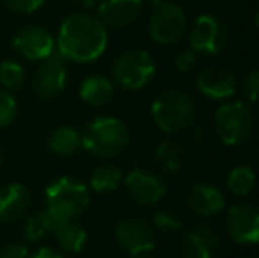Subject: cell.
<instances>
[{
	"label": "cell",
	"mask_w": 259,
	"mask_h": 258,
	"mask_svg": "<svg viewBox=\"0 0 259 258\" xmlns=\"http://www.w3.org/2000/svg\"><path fill=\"white\" fill-rule=\"evenodd\" d=\"M2 165H4V149L0 145V168H2Z\"/></svg>",
	"instance_id": "d590c367"
},
{
	"label": "cell",
	"mask_w": 259,
	"mask_h": 258,
	"mask_svg": "<svg viewBox=\"0 0 259 258\" xmlns=\"http://www.w3.org/2000/svg\"><path fill=\"white\" fill-rule=\"evenodd\" d=\"M219 237L208 225H198L182 239V258H215Z\"/></svg>",
	"instance_id": "e0dca14e"
},
{
	"label": "cell",
	"mask_w": 259,
	"mask_h": 258,
	"mask_svg": "<svg viewBox=\"0 0 259 258\" xmlns=\"http://www.w3.org/2000/svg\"><path fill=\"white\" fill-rule=\"evenodd\" d=\"M154 227L164 234H175L184 228V219L173 210H160L154 216Z\"/></svg>",
	"instance_id": "83f0119b"
},
{
	"label": "cell",
	"mask_w": 259,
	"mask_h": 258,
	"mask_svg": "<svg viewBox=\"0 0 259 258\" xmlns=\"http://www.w3.org/2000/svg\"><path fill=\"white\" fill-rule=\"evenodd\" d=\"M28 258H65V256L60 251H57V249L48 248V246H41L34 253H30Z\"/></svg>",
	"instance_id": "d6a6232c"
},
{
	"label": "cell",
	"mask_w": 259,
	"mask_h": 258,
	"mask_svg": "<svg viewBox=\"0 0 259 258\" xmlns=\"http://www.w3.org/2000/svg\"><path fill=\"white\" fill-rule=\"evenodd\" d=\"M11 11L14 13H21V14H30L35 13L39 7L45 4V0H2Z\"/></svg>",
	"instance_id": "4dcf8cb0"
},
{
	"label": "cell",
	"mask_w": 259,
	"mask_h": 258,
	"mask_svg": "<svg viewBox=\"0 0 259 258\" xmlns=\"http://www.w3.org/2000/svg\"><path fill=\"white\" fill-rule=\"evenodd\" d=\"M57 55L65 62L90 64L106 52L108 30L106 25L89 13H74L62 21L58 28Z\"/></svg>",
	"instance_id": "6da1fadb"
},
{
	"label": "cell",
	"mask_w": 259,
	"mask_h": 258,
	"mask_svg": "<svg viewBox=\"0 0 259 258\" xmlns=\"http://www.w3.org/2000/svg\"><path fill=\"white\" fill-rule=\"evenodd\" d=\"M55 227H57V223H55L53 217L46 212V209L28 214L23 221V241L27 242V244H34V242L42 241V239L48 237L50 234H53Z\"/></svg>",
	"instance_id": "603a6c76"
},
{
	"label": "cell",
	"mask_w": 259,
	"mask_h": 258,
	"mask_svg": "<svg viewBox=\"0 0 259 258\" xmlns=\"http://www.w3.org/2000/svg\"><path fill=\"white\" fill-rule=\"evenodd\" d=\"M18 115V103L13 92L0 89V131L9 128Z\"/></svg>",
	"instance_id": "4316f807"
},
{
	"label": "cell",
	"mask_w": 259,
	"mask_h": 258,
	"mask_svg": "<svg viewBox=\"0 0 259 258\" xmlns=\"http://www.w3.org/2000/svg\"><path fill=\"white\" fill-rule=\"evenodd\" d=\"M55 241L58 242V248L69 255H78L85 249V244L89 241L85 227L78 219H67L58 223L53 228Z\"/></svg>",
	"instance_id": "d6986e66"
},
{
	"label": "cell",
	"mask_w": 259,
	"mask_h": 258,
	"mask_svg": "<svg viewBox=\"0 0 259 258\" xmlns=\"http://www.w3.org/2000/svg\"><path fill=\"white\" fill-rule=\"evenodd\" d=\"M187 30L185 11L175 2H159L148 20V34L159 45H175Z\"/></svg>",
	"instance_id": "52a82bcc"
},
{
	"label": "cell",
	"mask_w": 259,
	"mask_h": 258,
	"mask_svg": "<svg viewBox=\"0 0 259 258\" xmlns=\"http://www.w3.org/2000/svg\"><path fill=\"white\" fill-rule=\"evenodd\" d=\"M256 25H257V28H259V13L256 14Z\"/></svg>",
	"instance_id": "8d00e7d4"
},
{
	"label": "cell",
	"mask_w": 259,
	"mask_h": 258,
	"mask_svg": "<svg viewBox=\"0 0 259 258\" xmlns=\"http://www.w3.org/2000/svg\"><path fill=\"white\" fill-rule=\"evenodd\" d=\"M129 128L111 115L92 119L81 129V149L99 159L118 158L129 147Z\"/></svg>",
	"instance_id": "7a4b0ae2"
},
{
	"label": "cell",
	"mask_w": 259,
	"mask_h": 258,
	"mask_svg": "<svg viewBox=\"0 0 259 258\" xmlns=\"http://www.w3.org/2000/svg\"><path fill=\"white\" fill-rule=\"evenodd\" d=\"M226 232L238 244L259 242V209L249 203H238L228 210Z\"/></svg>",
	"instance_id": "4fadbf2b"
},
{
	"label": "cell",
	"mask_w": 259,
	"mask_h": 258,
	"mask_svg": "<svg viewBox=\"0 0 259 258\" xmlns=\"http://www.w3.org/2000/svg\"><path fill=\"white\" fill-rule=\"evenodd\" d=\"M198 90L210 99H228L236 92L235 75L224 65H208L196 80Z\"/></svg>",
	"instance_id": "5bb4252c"
},
{
	"label": "cell",
	"mask_w": 259,
	"mask_h": 258,
	"mask_svg": "<svg viewBox=\"0 0 259 258\" xmlns=\"http://www.w3.org/2000/svg\"><path fill=\"white\" fill-rule=\"evenodd\" d=\"M45 209L55 223L78 219L90 203V190L76 177L62 175L48 184L45 191Z\"/></svg>",
	"instance_id": "3957f363"
},
{
	"label": "cell",
	"mask_w": 259,
	"mask_h": 258,
	"mask_svg": "<svg viewBox=\"0 0 259 258\" xmlns=\"http://www.w3.org/2000/svg\"><path fill=\"white\" fill-rule=\"evenodd\" d=\"M11 45L21 59L30 60V62H42L57 52L53 34L41 25H27L20 28Z\"/></svg>",
	"instance_id": "ba28073f"
},
{
	"label": "cell",
	"mask_w": 259,
	"mask_h": 258,
	"mask_svg": "<svg viewBox=\"0 0 259 258\" xmlns=\"http://www.w3.org/2000/svg\"><path fill=\"white\" fill-rule=\"evenodd\" d=\"M115 239L120 249L133 258L147 255L155 246L154 228L140 217L120 219L115 227Z\"/></svg>",
	"instance_id": "9c48e42d"
},
{
	"label": "cell",
	"mask_w": 259,
	"mask_h": 258,
	"mask_svg": "<svg viewBox=\"0 0 259 258\" xmlns=\"http://www.w3.org/2000/svg\"><path fill=\"white\" fill-rule=\"evenodd\" d=\"M46 147L52 154L60 158L74 156L81 149V131L72 126H58L50 133Z\"/></svg>",
	"instance_id": "44dd1931"
},
{
	"label": "cell",
	"mask_w": 259,
	"mask_h": 258,
	"mask_svg": "<svg viewBox=\"0 0 259 258\" xmlns=\"http://www.w3.org/2000/svg\"><path fill=\"white\" fill-rule=\"evenodd\" d=\"M69 71L65 60L55 53L50 59L42 60L34 71L30 80V85L34 94L42 101H52L58 97L67 87Z\"/></svg>",
	"instance_id": "30bf717a"
},
{
	"label": "cell",
	"mask_w": 259,
	"mask_h": 258,
	"mask_svg": "<svg viewBox=\"0 0 259 258\" xmlns=\"http://www.w3.org/2000/svg\"><path fill=\"white\" fill-rule=\"evenodd\" d=\"M242 90L245 99L250 103L259 101V69H250L242 82Z\"/></svg>",
	"instance_id": "f1b7e54d"
},
{
	"label": "cell",
	"mask_w": 259,
	"mask_h": 258,
	"mask_svg": "<svg viewBox=\"0 0 259 258\" xmlns=\"http://www.w3.org/2000/svg\"><path fill=\"white\" fill-rule=\"evenodd\" d=\"M99 20L104 25L122 28L133 25L143 11V0H103L97 6Z\"/></svg>",
	"instance_id": "2e32d148"
},
{
	"label": "cell",
	"mask_w": 259,
	"mask_h": 258,
	"mask_svg": "<svg viewBox=\"0 0 259 258\" xmlns=\"http://www.w3.org/2000/svg\"><path fill=\"white\" fill-rule=\"evenodd\" d=\"M155 62L145 50L133 48L116 57L111 67L113 83L123 90H140L152 82Z\"/></svg>",
	"instance_id": "5b68a950"
},
{
	"label": "cell",
	"mask_w": 259,
	"mask_h": 258,
	"mask_svg": "<svg viewBox=\"0 0 259 258\" xmlns=\"http://www.w3.org/2000/svg\"><path fill=\"white\" fill-rule=\"evenodd\" d=\"M30 207V191L21 182L0 186V223L9 225L21 219Z\"/></svg>",
	"instance_id": "9a60e30c"
},
{
	"label": "cell",
	"mask_w": 259,
	"mask_h": 258,
	"mask_svg": "<svg viewBox=\"0 0 259 258\" xmlns=\"http://www.w3.org/2000/svg\"><path fill=\"white\" fill-rule=\"evenodd\" d=\"M76 2H78L81 7H87V9H90V7H94V6H97V0H76Z\"/></svg>",
	"instance_id": "e575fe53"
},
{
	"label": "cell",
	"mask_w": 259,
	"mask_h": 258,
	"mask_svg": "<svg viewBox=\"0 0 259 258\" xmlns=\"http://www.w3.org/2000/svg\"><path fill=\"white\" fill-rule=\"evenodd\" d=\"M198 62V53L194 50H182V52L177 53L173 60V67L177 69L178 72H189L192 67Z\"/></svg>",
	"instance_id": "f546056e"
},
{
	"label": "cell",
	"mask_w": 259,
	"mask_h": 258,
	"mask_svg": "<svg viewBox=\"0 0 259 258\" xmlns=\"http://www.w3.org/2000/svg\"><path fill=\"white\" fill-rule=\"evenodd\" d=\"M196 114L192 97L178 89L160 92L152 103V119L160 131L167 134L180 133L191 126Z\"/></svg>",
	"instance_id": "277c9868"
},
{
	"label": "cell",
	"mask_w": 259,
	"mask_h": 258,
	"mask_svg": "<svg viewBox=\"0 0 259 258\" xmlns=\"http://www.w3.org/2000/svg\"><path fill=\"white\" fill-rule=\"evenodd\" d=\"M27 85V71L18 60L0 62V87L7 92H18Z\"/></svg>",
	"instance_id": "d4e9b609"
},
{
	"label": "cell",
	"mask_w": 259,
	"mask_h": 258,
	"mask_svg": "<svg viewBox=\"0 0 259 258\" xmlns=\"http://www.w3.org/2000/svg\"><path fill=\"white\" fill-rule=\"evenodd\" d=\"M155 159L167 172H178V170L184 168L185 159H187V152H185V147L180 141L164 140L157 147Z\"/></svg>",
	"instance_id": "cb8c5ba5"
},
{
	"label": "cell",
	"mask_w": 259,
	"mask_h": 258,
	"mask_svg": "<svg viewBox=\"0 0 259 258\" xmlns=\"http://www.w3.org/2000/svg\"><path fill=\"white\" fill-rule=\"evenodd\" d=\"M187 203L192 212L198 216H215L224 209L226 198L215 186L196 184L189 191Z\"/></svg>",
	"instance_id": "ac0fdd59"
},
{
	"label": "cell",
	"mask_w": 259,
	"mask_h": 258,
	"mask_svg": "<svg viewBox=\"0 0 259 258\" xmlns=\"http://www.w3.org/2000/svg\"><path fill=\"white\" fill-rule=\"evenodd\" d=\"M123 188L133 202L140 205H152L166 195V182L157 173L145 168H134L123 175Z\"/></svg>",
	"instance_id": "7c38bea8"
},
{
	"label": "cell",
	"mask_w": 259,
	"mask_h": 258,
	"mask_svg": "<svg viewBox=\"0 0 259 258\" xmlns=\"http://www.w3.org/2000/svg\"><path fill=\"white\" fill-rule=\"evenodd\" d=\"M213 126L222 143L236 147V145L245 143L252 134V112L242 101H231V103L222 104L215 112Z\"/></svg>",
	"instance_id": "8992f818"
},
{
	"label": "cell",
	"mask_w": 259,
	"mask_h": 258,
	"mask_svg": "<svg viewBox=\"0 0 259 258\" xmlns=\"http://www.w3.org/2000/svg\"><path fill=\"white\" fill-rule=\"evenodd\" d=\"M191 138L196 145L201 147V145H205L208 141V133L203 126H194V128H192V133H191Z\"/></svg>",
	"instance_id": "836d02e7"
},
{
	"label": "cell",
	"mask_w": 259,
	"mask_h": 258,
	"mask_svg": "<svg viewBox=\"0 0 259 258\" xmlns=\"http://www.w3.org/2000/svg\"><path fill=\"white\" fill-rule=\"evenodd\" d=\"M30 248L27 242H7L0 251V258H28Z\"/></svg>",
	"instance_id": "1f68e13d"
},
{
	"label": "cell",
	"mask_w": 259,
	"mask_h": 258,
	"mask_svg": "<svg viewBox=\"0 0 259 258\" xmlns=\"http://www.w3.org/2000/svg\"><path fill=\"white\" fill-rule=\"evenodd\" d=\"M189 39H191V48L196 53L213 57L224 50L228 32L224 23L215 14H199L194 20Z\"/></svg>",
	"instance_id": "8fae6325"
},
{
	"label": "cell",
	"mask_w": 259,
	"mask_h": 258,
	"mask_svg": "<svg viewBox=\"0 0 259 258\" xmlns=\"http://www.w3.org/2000/svg\"><path fill=\"white\" fill-rule=\"evenodd\" d=\"M123 182V172L113 163H101L92 170L89 177V188L96 193H113Z\"/></svg>",
	"instance_id": "7402d4cb"
},
{
	"label": "cell",
	"mask_w": 259,
	"mask_h": 258,
	"mask_svg": "<svg viewBox=\"0 0 259 258\" xmlns=\"http://www.w3.org/2000/svg\"><path fill=\"white\" fill-rule=\"evenodd\" d=\"M115 94V83L108 76L90 75L79 85V99L90 106H104Z\"/></svg>",
	"instance_id": "ffe728a7"
},
{
	"label": "cell",
	"mask_w": 259,
	"mask_h": 258,
	"mask_svg": "<svg viewBox=\"0 0 259 258\" xmlns=\"http://www.w3.org/2000/svg\"><path fill=\"white\" fill-rule=\"evenodd\" d=\"M228 190L236 196H247L256 186V173L245 165L235 166L228 175Z\"/></svg>",
	"instance_id": "484cf974"
}]
</instances>
